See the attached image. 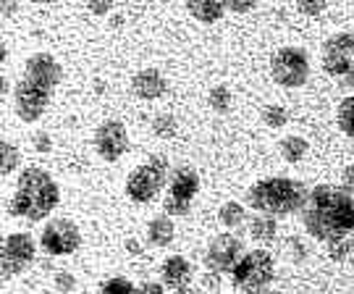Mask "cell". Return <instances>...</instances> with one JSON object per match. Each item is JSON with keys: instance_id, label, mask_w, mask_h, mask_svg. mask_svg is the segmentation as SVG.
<instances>
[{"instance_id": "cell-1", "label": "cell", "mask_w": 354, "mask_h": 294, "mask_svg": "<svg viewBox=\"0 0 354 294\" xmlns=\"http://www.w3.org/2000/svg\"><path fill=\"white\" fill-rule=\"evenodd\" d=\"M304 229L320 242H339L354 234V197L336 184H317L304 208Z\"/></svg>"}, {"instance_id": "cell-2", "label": "cell", "mask_w": 354, "mask_h": 294, "mask_svg": "<svg viewBox=\"0 0 354 294\" xmlns=\"http://www.w3.org/2000/svg\"><path fill=\"white\" fill-rule=\"evenodd\" d=\"M58 84H61V66L50 53L29 55L24 71L16 82V90H13L16 116L26 124H35L37 118H42Z\"/></svg>"}, {"instance_id": "cell-3", "label": "cell", "mask_w": 354, "mask_h": 294, "mask_svg": "<svg viewBox=\"0 0 354 294\" xmlns=\"http://www.w3.org/2000/svg\"><path fill=\"white\" fill-rule=\"evenodd\" d=\"M61 203V187L50 176V171L39 166H26L16 179V192L11 197L13 216L39 221L55 210Z\"/></svg>"}, {"instance_id": "cell-4", "label": "cell", "mask_w": 354, "mask_h": 294, "mask_svg": "<svg viewBox=\"0 0 354 294\" xmlns=\"http://www.w3.org/2000/svg\"><path fill=\"white\" fill-rule=\"evenodd\" d=\"M247 203L250 208L268 213V216H289V213H299L307 208L310 190L297 179L270 176V179H260L250 187Z\"/></svg>"}, {"instance_id": "cell-5", "label": "cell", "mask_w": 354, "mask_h": 294, "mask_svg": "<svg viewBox=\"0 0 354 294\" xmlns=\"http://www.w3.org/2000/svg\"><path fill=\"white\" fill-rule=\"evenodd\" d=\"M276 279V263L266 250H250L231 270V282L244 294L268 292L270 282Z\"/></svg>"}, {"instance_id": "cell-6", "label": "cell", "mask_w": 354, "mask_h": 294, "mask_svg": "<svg viewBox=\"0 0 354 294\" xmlns=\"http://www.w3.org/2000/svg\"><path fill=\"white\" fill-rule=\"evenodd\" d=\"M168 179V160L163 155H150L147 163H140L127 176V194L134 203H150L163 190Z\"/></svg>"}, {"instance_id": "cell-7", "label": "cell", "mask_w": 354, "mask_h": 294, "mask_svg": "<svg viewBox=\"0 0 354 294\" xmlns=\"http://www.w3.org/2000/svg\"><path fill=\"white\" fill-rule=\"evenodd\" d=\"M270 74L279 82L281 87H302L310 77V55L302 48H279L270 58Z\"/></svg>"}, {"instance_id": "cell-8", "label": "cell", "mask_w": 354, "mask_h": 294, "mask_svg": "<svg viewBox=\"0 0 354 294\" xmlns=\"http://www.w3.org/2000/svg\"><path fill=\"white\" fill-rule=\"evenodd\" d=\"M200 192V174L192 166H178L171 171V184L163 200V208L168 216H184L189 213L194 197Z\"/></svg>"}, {"instance_id": "cell-9", "label": "cell", "mask_w": 354, "mask_h": 294, "mask_svg": "<svg viewBox=\"0 0 354 294\" xmlns=\"http://www.w3.org/2000/svg\"><path fill=\"white\" fill-rule=\"evenodd\" d=\"M35 239L26 231H13L3 239V279L8 282L13 276H21L35 263Z\"/></svg>"}, {"instance_id": "cell-10", "label": "cell", "mask_w": 354, "mask_h": 294, "mask_svg": "<svg viewBox=\"0 0 354 294\" xmlns=\"http://www.w3.org/2000/svg\"><path fill=\"white\" fill-rule=\"evenodd\" d=\"M39 244L48 255H71L82 244V231L71 218H53L45 223Z\"/></svg>"}, {"instance_id": "cell-11", "label": "cell", "mask_w": 354, "mask_h": 294, "mask_svg": "<svg viewBox=\"0 0 354 294\" xmlns=\"http://www.w3.org/2000/svg\"><path fill=\"white\" fill-rule=\"evenodd\" d=\"M354 32H339L323 45V68L333 77H346L354 66Z\"/></svg>"}, {"instance_id": "cell-12", "label": "cell", "mask_w": 354, "mask_h": 294, "mask_svg": "<svg viewBox=\"0 0 354 294\" xmlns=\"http://www.w3.org/2000/svg\"><path fill=\"white\" fill-rule=\"evenodd\" d=\"M95 150L100 155L102 160L113 163L121 155L129 153V131L121 121L115 118H108L102 121L100 127L95 129Z\"/></svg>"}, {"instance_id": "cell-13", "label": "cell", "mask_w": 354, "mask_h": 294, "mask_svg": "<svg viewBox=\"0 0 354 294\" xmlns=\"http://www.w3.org/2000/svg\"><path fill=\"white\" fill-rule=\"evenodd\" d=\"M241 242L234 234H218L205 252V266L210 273H228L241 260Z\"/></svg>"}, {"instance_id": "cell-14", "label": "cell", "mask_w": 354, "mask_h": 294, "mask_svg": "<svg viewBox=\"0 0 354 294\" xmlns=\"http://www.w3.org/2000/svg\"><path fill=\"white\" fill-rule=\"evenodd\" d=\"M131 90H134V95L142 98V100H158V98L168 90V82H165V77L158 71V68H152L150 66V68H142V71L134 74V79H131Z\"/></svg>"}, {"instance_id": "cell-15", "label": "cell", "mask_w": 354, "mask_h": 294, "mask_svg": "<svg viewBox=\"0 0 354 294\" xmlns=\"http://www.w3.org/2000/svg\"><path fill=\"white\" fill-rule=\"evenodd\" d=\"M160 276H163L165 286H171L174 292H178V289H187V286H189L194 270H192V263L184 255H171V257H165L163 268H160Z\"/></svg>"}, {"instance_id": "cell-16", "label": "cell", "mask_w": 354, "mask_h": 294, "mask_svg": "<svg viewBox=\"0 0 354 294\" xmlns=\"http://www.w3.org/2000/svg\"><path fill=\"white\" fill-rule=\"evenodd\" d=\"M174 234H176V226H174V221H171L168 213H160V216H155L147 223V239L155 247H168V244L174 242Z\"/></svg>"}, {"instance_id": "cell-17", "label": "cell", "mask_w": 354, "mask_h": 294, "mask_svg": "<svg viewBox=\"0 0 354 294\" xmlns=\"http://www.w3.org/2000/svg\"><path fill=\"white\" fill-rule=\"evenodd\" d=\"M187 8L194 19H200L205 24H215L226 13V3H221V0H189Z\"/></svg>"}, {"instance_id": "cell-18", "label": "cell", "mask_w": 354, "mask_h": 294, "mask_svg": "<svg viewBox=\"0 0 354 294\" xmlns=\"http://www.w3.org/2000/svg\"><path fill=\"white\" fill-rule=\"evenodd\" d=\"M279 150H281V158H283V160L299 163L304 155H307V150H310V145H307V140L299 137V134H289V137L281 140Z\"/></svg>"}, {"instance_id": "cell-19", "label": "cell", "mask_w": 354, "mask_h": 294, "mask_svg": "<svg viewBox=\"0 0 354 294\" xmlns=\"http://www.w3.org/2000/svg\"><path fill=\"white\" fill-rule=\"evenodd\" d=\"M250 231L257 242H270L279 231V223H276V216H268V213H257L250 223Z\"/></svg>"}, {"instance_id": "cell-20", "label": "cell", "mask_w": 354, "mask_h": 294, "mask_svg": "<svg viewBox=\"0 0 354 294\" xmlns=\"http://www.w3.org/2000/svg\"><path fill=\"white\" fill-rule=\"evenodd\" d=\"M244 218H247V210H244L239 203H223L221 205V210H218V221H221L226 229H236V226H241Z\"/></svg>"}, {"instance_id": "cell-21", "label": "cell", "mask_w": 354, "mask_h": 294, "mask_svg": "<svg viewBox=\"0 0 354 294\" xmlns=\"http://www.w3.org/2000/svg\"><path fill=\"white\" fill-rule=\"evenodd\" d=\"M336 118H339V127H342L344 134L354 140V95H349V98H344V100L339 102Z\"/></svg>"}, {"instance_id": "cell-22", "label": "cell", "mask_w": 354, "mask_h": 294, "mask_svg": "<svg viewBox=\"0 0 354 294\" xmlns=\"http://www.w3.org/2000/svg\"><path fill=\"white\" fill-rule=\"evenodd\" d=\"M263 121L268 124V129H283L286 124H289V113H286L283 105L270 102V105L263 108Z\"/></svg>"}, {"instance_id": "cell-23", "label": "cell", "mask_w": 354, "mask_h": 294, "mask_svg": "<svg viewBox=\"0 0 354 294\" xmlns=\"http://www.w3.org/2000/svg\"><path fill=\"white\" fill-rule=\"evenodd\" d=\"M100 294H137V286L127 276H111L100 286Z\"/></svg>"}, {"instance_id": "cell-24", "label": "cell", "mask_w": 354, "mask_h": 294, "mask_svg": "<svg viewBox=\"0 0 354 294\" xmlns=\"http://www.w3.org/2000/svg\"><path fill=\"white\" fill-rule=\"evenodd\" d=\"M207 102H210V108H213L215 113H226L228 108H231V92H228V87L215 84L213 90L207 92Z\"/></svg>"}, {"instance_id": "cell-25", "label": "cell", "mask_w": 354, "mask_h": 294, "mask_svg": "<svg viewBox=\"0 0 354 294\" xmlns=\"http://www.w3.org/2000/svg\"><path fill=\"white\" fill-rule=\"evenodd\" d=\"M178 129V121L171 113H158L152 118V131L155 137H174Z\"/></svg>"}, {"instance_id": "cell-26", "label": "cell", "mask_w": 354, "mask_h": 294, "mask_svg": "<svg viewBox=\"0 0 354 294\" xmlns=\"http://www.w3.org/2000/svg\"><path fill=\"white\" fill-rule=\"evenodd\" d=\"M3 176H8V174H13L16 168H19V160H21V153H19V147H13L8 140H3Z\"/></svg>"}, {"instance_id": "cell-27", "label": "cell", "mask_w": 354, "mask_h": 294, "mask_svg": "<svg viewBox=\"0 0 354 294\" xmlns=\"http://www.w3.org/2000/svg\"><path fill=\"white\" fill-rule=\"evenodd\" d=\"M328 255L333 257V260H346V257H352L354 255L352 237H349V239H339V242H330L328 244Z\"/></svg>"}, {"instance_id": "cell-28", "label": "cell", "mask_w": 354, "mask_h": 294, "mask_svg": "<svg viewBox=\"0 0 354 294\" xmlns=\"http://www.w3.org/2000/svg\"><path fill=\"white\" fill-rule=\"evenodd\" d=\"M53 284H55L58 294H68L76 289V276H71L68 270H58V273L53 276Z\"/></svg>"}, {"instance_id": "cell-29", "label": "cell", "mask_w": 354, "mask_h": 294, "mask_svg": "<svg viewBox=\"0 0 354 294\" xmlns=\"http://www.w3.org/2000/svg\"><path fill=\"white\" fill-rule=\"evenodd\" d=\"M297 8L302 13H307V16H317V13L326 11V3H323V0H299Z\"/></svg>"}, {"instance_id": "cell-30", "label": "cell", "mask_w": 354, "mask_h": 294, "mask_svg": "<svg viewBox=\"0 0 354 294\" xmlns=\"http://www.w3.org/2000/svg\"><path fill=\"white\" fill-rule=\"evenodd\" d=\"M32 142H35L37 153H50L53 150V140L48 131H35V134H32Z\"/></svg>"}, {"instance_id": "cell-31", "label": "cell", "mask_w": 354, "mask_h": 294, "mask_svg": "<svg viewBox=\"0 0 354 294\" xmlns=\"http://www.w3.org/2000/svg\"><path fill=\"white\" fill-rule=\"evenodd\" d=\"M89 11L97 13V16H105V13L113 11V3H108V0H92L89 3Z\"/></svg>"}, {"instance_id": "cell-32", "label": "cell", "mask_w": 354, "mask_h": 294, "mask_svg": "<svg viewBox=\"0 0 354 294\" xmlns=\"http://www.w3.org/2000/svg\"><path fill=\"white\" fill-rule=\"evenodd\" d=\"M226 8L228 11H236V13H247L254 8V3H250V0H228Z\"/></svg>"}, {"instance_id": "cell-33", "label": "cell", "mask_w": 354, "mask_h": 294, "mask_svg": "<svg viewBox=\"0 0 354 294\" xmlns=\"http://www.w3.org/2000/svg\"><path fill=\"white\" fill-rule=\"evenodd\" d=\"M137 294H165V292H163V284L147 282V284H142L140 289H137Z\"/></svg>"}, {"instance_id": "cell-34", "label": "cell", "mask_w": 354, "mask_h": 294, "mask_svg": "<svg viewBox=\"0 0 354 294\" xmlns=\"http://www.w3.org/2000/svg\"><path fill=\"white\" fill-rule=\"evenodd\" d=\"M344 190H346V192H354V163L344 171Z\"/></svg>"}, {"instance_id": "cell-35", "label": "cell", "mask_w": 354, "mask_h": 294, "mask_svg": "<svg viewBox=\"0 0 354 294\" xmlns=\"http://www.w3.org/2000/svg\"><path fill=\"white\" fill-rule=\"evenodd\" d=\"M127 250L131 252V255H140V252H142V244L137 242V239H127Z\"/></svg>"}, {"instance_id": "cell-36", "label": "cell", "mask_w": 354, "mask_h": 294, "mask_svg": "<svg viewBox=\"0 0 354 294\" xmlns=\"http://www.w3.org/2000/svg\"><path fill=\"white\" fill-rule=\"evenodd\" d=\"M176 294H205L203 289H194V286H187V289H178Z\"/></svg>"}, {"instance_id": "cell-37", "label": "cell", "mask_w": 354, "mask_h": 294, "mask_svg": "<svg viewBox=\"0 0 354 294\" xmlns=\"http://www.w3.org/2000/svg\"><path fill=\"white\" fill-rule=\"evenodd\" d=\"M13 8H16L13 3H3V16H8V13H13Z\"/></svg>"}, {"instance_id": "cell-38", "label": "cell", "mask_w": 354, "mask_h": 294, "mask_svg": "<svg viewBox=\"0 0 354 294\" xmlns=\"http://www.w3.org/2000/svg\"><path fill=\"white\" fill-rule=\"evenodd\" d=\"M344 79H346L349 84H354V66H352V71H349V74H346V77H344Z\"/></svg>"}, {"instance_id": "cell-39", "label": "cell", "mask_w": 354, "mask_h": 294, "mask_svg": "<svg viewBox=\"0 0 354 294\" xmlns=\"http://www.w3.org/2000/svg\"><path fill=\"white\" fill-rule=\"evenodd\" d=\"M263 294H283V292H276V289H268V292H263Z\"/></svg>"}, {"instance_id": "cell-40", "label": "cell", "mask_w": 354, "mask_h": 294, "mask_svg": "<svg viewBox=\"0 0 354 294\" xmlns=\"http://www.w3.org/2000/svg\"><path fill=\"white\" fill-rule=\"evenodd\" d=\"M37 294H53V292H37Z\"/></svg>"}]
</instances>
